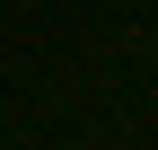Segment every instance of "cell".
Listing matches in <instances>:
<instances>
[]
</instances>
